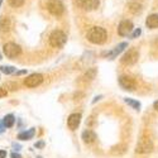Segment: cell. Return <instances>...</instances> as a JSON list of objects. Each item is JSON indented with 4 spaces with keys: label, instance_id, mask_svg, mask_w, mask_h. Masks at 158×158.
<instances>
[{
    "label": "cell",
    "instance_id": "1",
    "mask_svg": "<svg viewBox=\"0 0 158 158\" xmlns=\"http://www.w3.org/2000/svg\"><path fill=\"white\" fill-rule=\"evenodd\" d=\"M87 41L93 44H102L108 38V33L101 27H93L87 32Z\"/></svg>",
    "mask_w": 158,
    "mask_h": 158
},
{
    "label": "cell",
    "instance_id": "2",
    "mask_svg": "<svg viewBox=\"0 0 158 158\" xmlns=\"http://www.w3.org/2000/svg\"><path fill=\"white\" fill-rule=\"evenodd\" d=\"M66 41H67V37H66V34L62 32V31H53L49 35V43L52 47H55V48H61L64 46Z\"/></svg>",
    "mask_w": 158,
    "mask_h": 158
},
{
    "label": "cell",
    "instance_id": "3",
    "mask_svg": "<svg viewBox=\"0 0 158 158\" xmlns=\"http://www.w3.org/2000/svg\"><path fill=\"white\" fill-rule=\"evenodd\" d=\"M3 52L8 58H15L22 53V48L14 42H8L3 47Z\"/></svg>",
    "mask_w": 158,
    "mask_h": 158
},
{
    "label": "cell",
    "instance_id": "4",
    "mask_svg": "<svg viewBox=\"0 0 158 158\" xmlns=\"http://www.w3.org/2000/svg\"><path fill=\"white\" fill-rule=\"evenodd\" d=\"M153 151V143L149 138L143 137L142 139H139L137 147H135V152L140 153V154H146V153H151Z\"/></svg>",
    "mask_w": 158,
    "mask_h": 158
},
{
    "label": "cell",
    "instance_id": "5",
    "mask_svg": "<svg viewBox=\"0 0 158 158\" xmlns=\"http://www.w3.org/2000/svg\"><path fill=\"white\" fill-rule=\"evenodd\" d=\"M47 9L51 14L55 17H61L64 11V6L61 0H49L47 4Z\"/></svg>",
    "mask_w": 158,
    "mask_h": 158
},
{
    "label": "cell",
    "instance_id": "6",
    "mask_svg": "<svg viewBox=\"0 0 158 158\" xmlns=\"http://www.w3.org/2000/svg\"><path fill=\"white\" fill-rule=\"evenodd\" d=\"M139 58V53H138V51L135 48H131L129 49L127 53L120 58L122 63L123 64H127V66H131V64H134Z\"/></svg>",
    "mask_w": 158,
    "mask_h": 158
},
{
    "label": "cell",
    "instance_id": "7",
    "mask_svg": "<svg viewBox=\"0 0 158 158\" xmlns=\"http://www.w3.org/2000/svg\"><path fill=\"white\" fill-rule=\"evenodd\" d=\"M76 4L82 10L91 11V10L98 9V6L100 4V0H76Z\"/></svg>",
    "mask_w": 158,
    "mask_h": 158
},
{
    "label": "cell",
    "instance_id": "8",
    "mask_svg": "<svg viewBox=\"0 0 158 158\" xmlns=\"http://www.w3.org/2000/svg\"><path fill=\"white\" fill-rule=\"evenodd\" d=\"M42 81H43V76L41 73H32L24 80V84L28 87H37L42 84Z\"/></svg>",
    "mask_w": 158,
    "mask_h": 158
},
{
    "label": "cell",
    "instance_id": "9",
    "mask_svg": "<svg viewBox=\"0 0 158 158\" xmlns=\"http://www.w3.org/2000/svg\"><path fill=\"white\" fill-rule=\"evenodd\" d=\"M131 31H133V23L128 19L122 20L119 27H118V33H119V35H122V37L129 35L131 33Z\"/></svg>",
    "mask_w": 158,
    "mask_h": 158
},
{
    "label": "cell",
    "instance_id": "10",
    "mask_svg": "<svg viewBox=\"0 0 158 158\" xmlns=\"http://www.w3.org/2000/svg\"><path fill=\"white\" fill-rule=\"evenodd\" d=\"M119 85L124 90H129V91L135 89V81H134V78H131L130 76H120L119 77Z\"/></svg>",
    "mask_w": 158,
    "mask_h": 158
},
{
    "label": "cell",
    "instance_id": "11",
    "mask_svg": "<svg viewBox=\"0 0 158 158\" xmlns=\"http://www.w3.org/2000/svg\"><path fill=\"white\" fill-rule=\"evenodd\" d=\"M80 123H81V115L77 113L71 114L67 119V125L71 130H76L78 128V125H80Z\"/></svg>",
    "mask_w": 158,
    "mask_h": 158
},
{
    "label": "cell",
    "instance_id": "12",
    "mask_svg": "<svg viewBox=\"0 0 158 158\" xmlns=\"http://www.w3.org/2000/svg\"><path fill=\"white\" fill-rule=\"evenodd\" d=\"M127 47H128V43H127V42L119 43V44H118V46H116V47H115L113 51H110L109 53H108V58H109V60H114V58H115L118 55H120V53H122V52H123V51H124Z\"/></svg>",
    "mask_w": 158,
    "mask_h": 158
},
{
    "label": "cell",
    "instance_id": "13",
    "mask_svg": "<svg viewBox=\"0 0 158 158\" xmlns=\"http://www.w3.org/2000/svg\"><path fill=\"white\" fill-rule=\"evenodd\" d=\"M11 28V19L9 17H3L0 19V32L2 33H8Z\"/></svg>",
    "mask_w": 158,
    "mask_h": 158
},
{
    "label": "cell",
    "instance_id": "14",
    "mask_svg": "<svg viewBox=\"0 0 158 158\" xmlns=\"http://www.w3.org/2000/svg\"><path fill=\"white\" fill-rule=\"evenodd\" d=\"M146 25L149 29L158 28V14H151L146 20Z\"/></svg>",
    "mask_w": 158,
    "mask_h": 158
},
{
    "label": "cell",
    "instance_id": "15",
    "mask_svg": "<svg viewBox=\"0 0 158 158\" xmlns=\"http://www.w3.org/2000/svg\"><path fill=\"white\" fill-rule=\"evenodd\" d=\"M95 139H96V134L94 133L93 130H85L84 133H82V140L86 143V144H90V143H93V142H95Z\"/></svg>",
    "mask_w": 158,
    "mask_h": 158
},
{
    "label": "cell",
    "instance_id": "16",
    "mask_svg": "<svg viewBox=\"0 0 158 158\" xmlns=\"http://www.w3.org/2000/svg\"><path fill=\"white\" fill-rule=\"evenodd\" d=\"M34 134H35V130H34V128H32L28 131H22V133H19L18 134V139H20V140H29V139H32L34 137Z\"/></svg>",
    "mask_w": 158,
    "mask_h": 158
},
{
    "label": "cell",
    "instance_id": "17",
    "mask_svg": "<svg viewBox=\"0 0 158 158\" xmlns=\"http://www.w3.org/2000/svg\"><path fill=\"white\" fill-rule=\"evenodd\" d=\"M125 151H127V146H125V144H118V146H115V147L111 148V154L120 156V154H124Z\"/></svg>",
    "mask_w": 158,
    "mask_h": 158
},
{
    "label": "cell",
    "instance_id": "18",
    "mask_svg": "<svg viewBox=\"0 0 158 158\" xmlns=\"http://www.w3.org/2000/svg\"><path fill=\"white\" fill-rule=\"evenodd\" d=\"M14 123H15V118H14V115H11V114L6 115L3 119V125L5 128H11L13 125H14Z\"/></svg>",
    "mask_w": 158,
    "mask_h": 158
},
{
    "label": "cell",
    "instance_id": "19",
    "mask_svg": "<svg viewBox=\"0 0 158 158\" xmlns=\"http://www.w3.org/2000/svg\"><path fill=\"white\" fill-rule=\"evenodd\" d=\"M124 101H125L128 105H130V106L133 108V109H135V110H140V102H139V101H135V100L129 99V98H125Z\"/></svg>",
    "mask_w": 158,
    "mask_h": 158
},
{
    "label": "cell",
    "instance_id": "20",
    "mask_svg": "<svg viewBox=\"0 0 158 158\" xmlns=\"http://www.w3.org/2000/svg\"><path fill=\"white\" fill-rule=\"evenodd\" d=\"M95 76H96V70H95V69H90V70H87V72L84 75V80H85V81H91L93 78H95Z\"/></svg>",
    "mask_w": 158,
    "mask_h": 158
},
{
    "label": "cell",
    "instance_id": "21",
    "mask_svg": "<svg viewBox=\"0 0 158 158\" xmlns=\"http://www.w3.org/2000/svg\"><path fill=\"white\" fill-rule=\"evenodd\" d=\"M129 10L131 13H134V14H137V13L142 11V5L139 3H130L129 4Z\"/></svg>",
    "mask_w": 158,
    "mask_h": 158
},
{
    "label": "cell",
    "instance_id": "22",
    "mask_svg": "<svg viewBox=\"0 0 158 158\" xmlns=\"http://www.w3.org/2000/svg\"><path fill=\"white\" fill-rule=\"evenodd\" d=\"M0 71L5 75H11V73L15 72V67L14 66H2V67H0Z\"/></svg>",
    "mask_w": 158,
    "mask_h": 158
},
{
    "label": "cell",
    "instance_id": "23",
    "mask_svg": "<svg viewBox=\"0 0 158 158\" xmlns=\"http://www.w3.org/2000/svg\"><path fill=\"white\" fill-rule=\"evenodd\" d=\"M8 2L11 8H20L24 4V0H8Z\"/></svg>",
    "mask_w": 158,
    "mask_h": 158
},
{
    "label": "cell",
    "instance_id": "24",
    "mask_svg": "<svg viewBox=\"0 0 158 158\" xmlns=\"http://www.w3.org/2000/svg\"><path fill=\"white\" fill-rule=\"evenodd\" d=\"M140 33H142V29H140V28H137L133 33H131V38H133V39H134V38H138V37L140 35Z\"/></svg>",
    "mask_w": 158,
    "mask_h": 158
},
{
    "label": "cell",
    "instance_id": "25",
    "mask_svg": "<svg viewBox=\"0 0 158 158\" xmlns=\"http://www.w3.org/2000/svg\"><path fill=\"white\" fill-rule=\"evenodd\" d=\"M6 90L5 89H3V87H0V98H4V96H6Z\"/></svg>",
    "mask_w": 158,
    "mask_h": 158
},
{
    "label": "cell",
    "instance_id": "26",
    "mask_svg": "<svg viewBox=\"0 0 158 158\" xmlns=\"http://www.w3.org/2000/svg\"><path fill=\"white\" fill-rule=\"evenodd\" d=\"M44 146V143L43 142H39V143H35V148H42Z\"/></svg>",
    "mask_w": 158,
    "mask_h": 158
},
{
    "label": "cell",
    "instance_id": "27",
    "mask_svg": "<svg viewBox=\"0 0 158 158\" xmlns=\"http://www.w3.org/2000/svg\"><path fill=\"white\" fill-rule=\"evenodd\" d=\"M10 157H11V158H22V156H20V154H18V153H11V154H10Z\"/></svg>",
    "mask_w": 158,
    "mask_h": 158
},
{
    "label": "cell",
    "instance_id": "28",
    "mask_svg": "<svg viewBox=\"0 0 158 158\" xmlns=\"http://www.w3.org/2000/svg\"><path fill=\"white\" fill-rule=\"evenodd\" d=\"M6 157V152L5 151H0V158H5Z\"/></svg>",
    "mask_w": 158,
    "mask_h": 158
},
{
    "label": "cell",
    "instance_id": "29",
    "mask_svg": "<svg viewBox=\"0 0 158 158\" xmlns=\"http://www.w3.org/2000/svg\"><path fill=\"white\" fill-rule=\"evenodd\" d=\"M154 109H156V110L158 111V100H157V101L154 102Z\"/></svg>",
    "mask_w": 158,
    "mask_h": 158
},
{
    "label": "cell",
    "instance_id": "30",
    "mask_svg": "<svg viewBox=\"0 0 158 158\" xmlns=\"http://www.w3.org/2000/svg\"><path fill=\"white\" fill-rule=\"evenodd\" d=\"M3 128H5V127H4V125H2V124H0V133H2V131H3V130H4V129H3Z\"/></svg>",
    "mask_w": 158,
    "mask_h": 158
},
{
    "label": "cell",
    "instance_id": "31",
    "mask_svg": "<svg viewBox=\"0 0 158 158\" xmlns=\"http://www.w3.org/2000/svg\"><path fill=\"white\" fill-rule=\"evenodd\" d=\"M2 3H3V0H0V5H2Z\"/></svg>",
    "mask_w": 158,
    "mask_h": 158
},
{
    "label": "cell",
    "instance_id": "32",
    "mask_svg": "<svg viewBox=\"0 0 158 158\" xmlns=\"http://www.w3.org/2000/svg\"><path fill=\"white\" fill-rule=\"evenodd\" d=\"M0 61H2V53H0Z\"/></svg>",
    "mask_w": 158,
    "mask_h": 158
}]
</instances>
